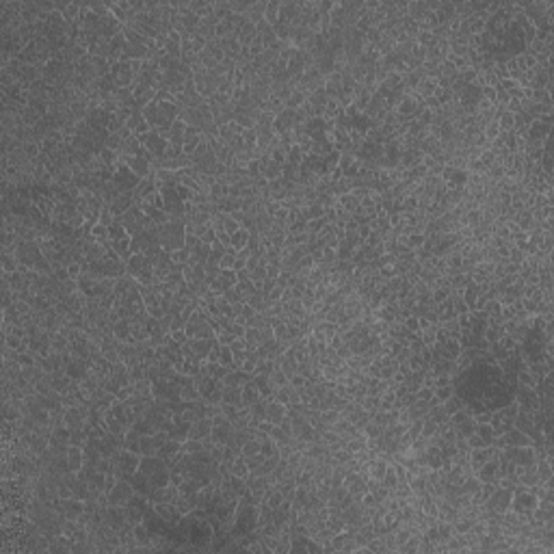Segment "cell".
I'll use <instances>...</instances> for the list:
<instances>
[{"instance_id":"6","label":"cell","mask_w":554,"mask_h":554,"mask_svg":"<svg viewBox=\"0 0 554 554\" xmlns=\"http://www.w3.org/2000/svg\"><path fill=\"white\" fill-rule=\"evenodd\" d=\"M388 470V461L386 459H373L370 461V479L375 481H381L383 474Z\"/></svg>"},{"instance_id":"10","label":"cell","mask_w":554,"mask_h":554,"mask_svg":"<svg viewBox=\"0 0 554 554\" xmlns=\"http://www.w3.org/2000/svg\"><path fill=\"white\" fill-rule=\"evenodd\" d=\"M453 394H455V388H453V386L435 388V399H438V403H444V401H448V399H451Z\"/></svg>"},{"instance_id":"11","label":"cell","mask_w":554,"mask_h":554,"mask_svg":"<svg viewBox=\"0 0 554 554\" xmlns=\"http://www.w3.org/2000/svg\"><path fill=\"white\" fill-rule=\"evenodd\" d=\"M288 383H290V386L295 388V390H303L305 386H308V377H303L301 373H295V375H292L290 379H288Z\"/></svg>"},{"instance_id":"4","label":"cell","mask_w":554,"mask_h":554,"mask_svg":"<svg viewBox=\"0 0 554 554\" xmlns=\"http://www.w3.org/2000/svg\"><path fill=\"white\" fill-rule=\"evenodd\" d=\"M249 238H251V232L245 230V227H240L238 232H234L232 236H230V247H232V249H236V251H240V249H245V247L249 245Z\"/></svg>"},{"instance_id":"1","label":"cell","mask_w":554,"mask_h":554,"mask_svg":"<svg viewBox=\"0 0 554 554\" xmlns=\"http://www.w3.org/2000/svg\"><path fill=\"white\" fill-rule=\"evenodd\" d=\"M474 477H477L481 483H496L498 481V457L490 459L483 466H479L477 470H474Z\"/></svg>"},{"instance_id":"8","label":"cell","mask_w":554,"mask_h":554,"mask_svg":"<svg viewBox=\"0 0 554 554\" xmlns=\"http://www.w3.org/2000/svg\"><path fill=\"white\" fill-rule=\"evenodd\" d=\"M474 433H477L479 438L483 440L487 446H490V444H492V440L496 438V433H494V429H492L490 422H485V425H477V429H474Z\"/></svg>"},{"instance_id":"5","label":"cell","mask_w":554,"mask_h":554,"mask_svg":"<svg viewBox=\"0 0 554 554\" xmlns=\"http://www.w3.org/2000/svg\"><path fill=\"white\" fill-rule=\"evenodd\" d=\"M227 474H232V477H238V479H247V477H249V466H247V459L243 457V455H238V457L232 461V466H230V470H227Z\"/></svg>"},{"instance_id":"2","label":"cell","mask_w":554,"mask_h":554,"mask_svg":"<svg viewBox=\"0 0 554 554\" xmlns=\"http://www.w3.org/2000/svg\"><path fill=\"white\" fill-rule=\"evenodd\" d=\"M286 414H288V405H282V403H277L275 399L269 401V405H266V420L273 422V425H279Z\"/></svg>"},{"instance_id":"7","label":"cell","mask_w":554,"mask_h":554,"mask_svg":"<svg viewBox=\"0 0 554 554\" xmlns=\"http://www.w3.org/2000/svg\"><path fill=\"white\" fill-rule=\"evenodd\" d=\"M240 455H243L245 459H249V457H256V455H260V440H258V438L247 440L245 444H243V448H240Z\"/></svg>"},{"instance_id":"3","label":"cell","mask_w":554,"mask_h":554,"mask_svg":"<svg viewBox=\"0 0 554 554\" xmlns=\"http://www.w3.org/2000/svg\"><path fill=\"white\" fill-rule=\"evenodd\" d=\"M503 438L507 442V446H533V442H531L529 435L522 433L516 427H511L507 433H503Z\"/></svg>"},{"instance_id":"9","label":"cell","mask_w":554,"mask_h":554,"mask_svg":"<svg viewBox=\"0 0 554 554\" xmlns=\"http://www.w3.org/2000/svg\"><path fill=\"white\" fill-rule=\"evenodd\" d=\"M279 6H282V2H266L264 19H266V22H269L271 26L277 24V19H279Z\"/></svg>"}]
</instances>
